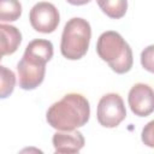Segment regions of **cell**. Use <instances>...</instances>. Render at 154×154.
<instances>
[{
  "label": "cell",
  "mask_w": 154,
  "mask_h": 154,
  "mask_svg": "<svg viewBox=\"0 0 154 154\" xmlns=\"http://www.w3.org/2000/svg\"><path fill=\"white\" fill-rule=\"evenodd\" d=\"M16 87V75L12 70L0 65V99L8 97Z\"/></svg>",
  "instance_id": "12"
},
{
  "label": "cell",
  "mask_w": 154,
  "mask_h": 154,
  "mask_svg": "<svg viewBox=\"0 0 154 154\" xmlns=\"http://www.w3.org/2000/svg\"><path fill=\"white\" fill-rule=\"evenodd\" d=\"M91 38V28L88 20L75 17L66 22L60 42V52L69 60L83 58L89 48Z\"/></svg>",
  "instance_id": "4"
},
{
  "label": "cell",
  "mask_w": 154,
  "mask_h": 154,
  "mask_svg": "<svg viewBox=\"0 0 154 154\" xmlns=\"http://www.w3.org/2000/svg\"><path fill=\"white\" fill-rule=\"evenodd\" d=\"M101 11L112 19L123 18L128 11V0H96Z\"/></svg>",
  "instance_id": "10"
},
{
  "label": "cell",
  "mask_w": 154,
  "mask_h": 154,
  "mask_svg": "<svg viewBox=\"0 0 154 154\" xmlns=\"http://www.w3.org/2000/svg\"><path fill=\"white\" fill-rule=\"evenodd\" d=\"M53 57V45L48 40L35 38L28 43L17 64L19 87L24 90L36 89L45 79L46 64Z\"/></svg>",
  "instance_id": "1"
},
{
  "label": "cell",
  "mask_w": 154,
  "mask_h": 154,
  "mask_svg": "<svg viewBox=\"0 0 154 154\" xmlns=\"http://www.w3.org/2000/svg\"><path fill=\"white\" fill-rule=\"evenodd\" d=\"M96 117L103 128H117L126 118V109L122 96L117 93L105 94L97 103Z\"/></svg>",
  "instance_id": "5"
},
{
  "label": "cell",
  "mask_w": 154,
  "mask_h": 154,
  "mask_svg": "<svg viewBox=\"0 0 154 154\" xmlns=\"http://www.w3.org/2000/svg\"><path fill=\"white\" fill-rule=\"evenodd\" d=\"M153 125L154 122H149L146 128L142 130V141L148 147H154V138H153Z\"/></svg>",
  "instance_id": "14"
},
{
  "label": "cell",
  "mask_w": 154,
  "mask_h": 154,
  "mask_svg": "<svg viewBox=\"0 0 154 154\" xmlns=\"http://www.w3.org/2000/svg\"><path fill=\"white\" fill-rule=\"evenodd\" d=\"M22 42L19 29L10 24L0 23V60L4 55L13 54Z\"/></svg>",
  "instance_id": "9"
},
{
  "label": "cell",
  "mask_w": 154,
  "mask_h": 154,
  "mask_svg": "<svg viewBox=\"0 0 154 154\" xmlns=\"http://www.w3.org/2000/svg\"><path fill=\"white\" fill-rule=\"evenodd\" d=\"M90 117V105L85 96L69 93L52 103L46 113L47 123L55 130L71 131L84 126Z\"/></svg>",
  "instance_id": "2"
},
{
  "label": "cell",
  "mask_w": 154,
  "mask_h": 154,
  "mask_svg": "<svg viewBox=\"0 0 154 154\" xmlns=\"http://www.w3.org/2000/svg\"><path fill=\"white\" fill-rule=\"evenodd\" d=\"M153 48H154L153 46H148L141 54V64L149 72L154 71V69H153Z\"/></svg>",
  "instance_id": "13"
},
{
  "label": "cell",
  "mask_w": 154,
  "mask_h": 154,
  "mask_svg": "<svg viewBox=\"0 0 154 154\" xmlns=\"http://www.w3.org/2000/svg\"><path fill=\"white\" fill-rule=\"evenodd\" d=\"M22 14L19 0H0V22H14Z\"/></svg>",
  "instance_id": "11"
},
{
  "label": "cell",
  "mask_w": 154,
  "mask_h": 154,
  "mask_svg": "<svg viewBox=\"0 0 154 154\" xmlns=\"http://www.w3.org/2000/svg\"><path fill=\"white\" fill-rule=\"evenodd\" d=\"M153 89L144 83H136L129 91L128 102L131 112L138 117H147L154 109Z\"/></svg>",
  "instance_id": "7"
},
{
  "label": "cell",
  "mask_w": 154,
  "mask_h": 154,
  "mask_svg": "<svg viewBox=\"0 0 154 154\" xmlns=\"http://www.w3.org/2000/svg\"><path fill=\"white\" fill-rule=\"evenodd\" d=\"M69 4H71V5H75V6H82V5H85V4H88L89 1H91V0H66Z\"/></svg>",
  "instance_id": "15"
},
{
  "label": "cell",
  "mask_w": 154,
  "mask_h": 154,
  "mask_svg": "<svg viewBox=\"0 0 154 154\" xmlns=\"http://www.w3.org/2000/svg\"><path fill=\"white\" fill-rule=\"evenodd\" d=\"M96 53L116 73H126L132 67V51L129 43L117 31L108 30L99 36Z\"/></svg>",
  "instance_id": "3"
},
{
  "label": "cell",
  "mask_w": 154,
  "mask_h": 154,
  "mask_svg": "<svg viewBox=\"0 0 154 154\" xmlns=\"http://www.w3.org/2000/svg\"><path fill=\"white\" fill-rule=\"evenodd\" d=\"M29 20L34 30L42 34H51L58 28L60 16L58 8L53 4L40 1L30 10Z\"/></svg>",
  "instance_id": "6"
},
{
  "label": "cell",
  "mask_w": 154,
  "mask_h": 154,
  "mask_svg": "<svg viewBox=\"0 0 154 154\" xmlns=\"http://www.w3.org/2000/svg\"><path fill=\"white\" fill-rule=\"evenodd\" d=\"M55 153H78L84 147V137L77 130H58L52 138Z\"/></svg>",
  "instance_id": "8"
}]
</instances>
